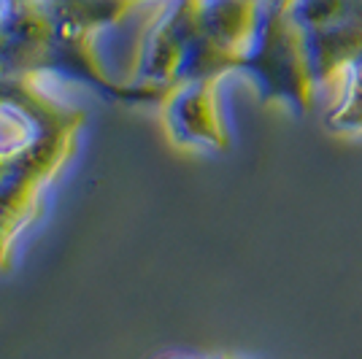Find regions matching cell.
I'll return each instance as SVG.
<instances>
[{"instance_id":"52a82bcc","label":"cell","mask_w":362,"mask_h":359,"mask_svg":"<svg viewBox=\"0 0 362 359\" xmlns=\"http://www.w3.org/2000/svg\"><path fill=\"white\" fill-rule=\"evenodd\" d=\"M325 124L330 133L344 138L362 135V57L346 68Z\"/></svg>"},{"instance_id":"5b68a950","label":"cell","mask_w":362,"mask_h":359,"mask_svg":"<svg viewBox=\"0 0 362 359\" xmlns=\"http://www.w3.org/2000/svg\"><path fill=\"white\" fill-rule=\"evenodd\" d=\"M200 30V0H168L138 46L130 78L157 90L179 84Z\"/></svg>"},{"instance_id":"277c9868","label":"cell","mask_w":362,"mask_h":359,"mask_svg":"<svg viewBox=\"0 0 362 359\" xmlns=\"http://www.w3.org/2000/svg\"><path fill=\"white\" fill-rule=\"evenodd\" d=\"M76 133L78 130H65L49 138L44 146H38L28 157L16 160L3 170L0 176V270L8 268L16 238L28 230L41 208L46 184H52V179L74 154Z\"/></svg>"},{"instance_id":"9c48e42d","label":"cell","mask_w":362,"mask_h":359,"mask_svg":"<svg viewBox=\"0 0 362 359\" xmlns=\"http://www.w3.org/2000/svg\"><path fill=\"white\" fill-rule=\"evenodd\" d=\"M168 359H187V357H168Z\"/></svg>"},{"instance_id":"3957f363","label":"cell","mask_w":362,"mask_h":359,"mask_svg":"<svg viewBox=\"0 0 362 359\" xmlns=\"http://www.w3.org/2000/svg\"><path fill=\"white\" fill-rule=\"evenodd\" d=\"M311 73L322 92H338L346 68L362 57V0H292Z\"/></svg>"},{"instance_id":"7a4b0ae2","label":"cell","mask_w":362,"mask_h":359,"mask_svg":"<svg viewBox=\"0 0 362 359\" xmlns=\"http://www.w3.org/2000/svg\"><path fill=\"white\" fill-rule=\"evenodd\" d=\"M41 81L44 76H0V176L49 138L84 124V114L46 95Z\"/></svg>"},{"instance_id":"ba28073f","label":"cell","mask_w":362,"mask_h":359,"mask_svg":"<svg viewBox=\"0 0 362 359\" xmlns=\"http://www.w3.org/2000/svg\"><path fill=\"white\" fill-rule=\"evenodd\" d=\"M216 359H238V357H216Z\"/></svg>"},{"instance_id":"6da1fadb","label":"cell","mask_w":362,"mask_h":359,"mask_svg":"<svg viewBox=\"0 0 362 359\" xmlns=\"http://www.w3.org/2000/svg\"><path fill=\"white\" fill-rule=\"evenodd\" d=\"M238 73L255 84L262 103H287L298 114L314 105L319 90L292 0H265L257 41Z\"/></svg>"},{"instance_id":"8992f818","label":"cell","mask_w":362,"mask_h":359,"mask_svg":"<svg viewBox=\"0 0 362 359\" xmlns=\"http://www.w3.org/2000/svg\"><path fill=\"white\" fill-rule=\"evenodd\" d=\"M227 76H203L173 84L163 98V119L173 143L195 149L227 151V133L219 87Z\"/></svg>"}]
</instances>
